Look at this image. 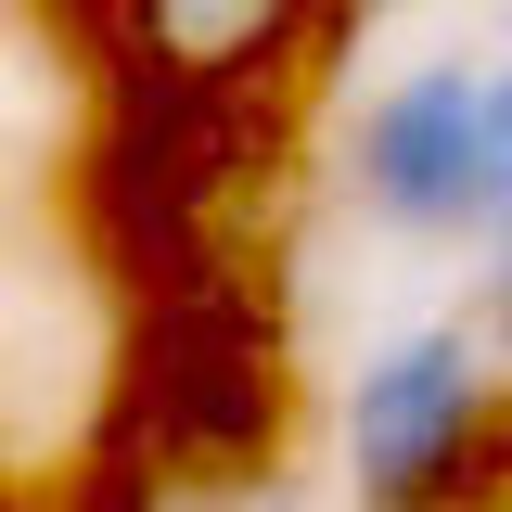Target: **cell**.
Wrapping results in <instances>:
<instances>
[{
  "label": "cell",
  "instance_id": "cell-1",
  "mask_svg": "<svg viewBox=\"0 0 512 512\" xmlns=\"http://www.w3.org/2000/svg\"><path fill=\"white\" fill-rule=\"evenodd\" d=\"M487 461H500L487 333L461 308L384 333L359 359V384H346V487H359V512H474Z\"/></svg>",
  "mask_w": 512,
  "mask_h": 512
},
{
  "label": "cell",
  "instance_id": "cell-2",
  "mask_svg": "<svg viewBox=\"0 0 512 512\" xmlns=\"http://www.w3.org/2000/svg\"><path fill=\"white\" fill-rule=\"evenodd\" d=\"M346 192L397 244H487L512 218L500 141H487V64L436 52L410 77H384L359 103V128H346Z\"/></svg>",
  "mask_w": 512,
  "mask_h": 512
},
{
  "label": "cell",
  "instance_id": "cell-3",
  "mask_svg": "<svg viewBox=\"0 0 512 512\" xmlns=\"http://www.w3.org/2000/svg\"><path fill=\"white\" fill-rule=\"evenodd\" d=\"M116 26L167 90H256L308 39V0H116Z\"/></svg>",
  "mask_w": 512,
  "mask_h": 512
},
{
  "label": "cell",
  "instance_id": "cell-4",
  "mask_svg": "<svg viewBox=\"0 0 512 512\" xmlns=\"http://www.w3.org/2000/svg\"><path fill=\"white\" fill-rule=\"evenodd\" d=\"M461 320L487 333V359H500V372H512V218H500V231H487V269H474V308H461Z\"/></svg>",
  "mask_w": 512,
  "mask_h": 512
},
{
  "label": "cell",
  "instance_id": "cell-5",
  "mask_svg": "<svg viewBox=\"0 0 512 512\" xmlns=\"http://www.w3.org/2000/svg\"><path fill=\"white\" fill-rule=\"evenodd\" d=\"M205 512H295V487L256 461V474H218V500H205Z\"/></svg>",
  "mask_w": 512,
  "mask_h": 512
},
{
  "label": "cell",
  "instance_id": "cell-6",
  "mask_svg": "<svg viewBox=\"0 0 512 512\" xmlns=\"http://www.w3.org/2000/svg\"><path fill=\"white\" fill-rule=\"evenodd\" d=\"M487 141H500V180H512V64H487Z\"/></svg>",
  "mask_w": 512,
  "mask_h": 512
},
{
  "label": "cell",
  "instance_id": "cell-7",
  "mask_svg": "<svg viewBox=\"0 0 512 512\" xmlns=\"http://www.w3.org/2000/svg\"><path fill=\"white\" fill-rule=\"evenodd\" d=\"M500 64H512V0H500Z\"/></svg>",
  "mask_w": 512,
  "mask_h": 512
}]
</instances>
